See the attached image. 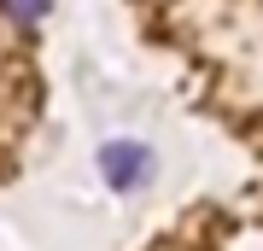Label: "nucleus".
Returning <instances> with one entry per match:
<instances>
[{"label": "nucleus", "mask_w": 263, "mask_h": 251, "mask_svg": "<svg viewBox=\"0 0 263 251\" xmlns=\"http://www.w3.org/2000/svg\"><path fill=\"white\" fill-rule=\"evenodd\" d=\"M47 6L53 0H0V12H6L12 24H24V29H35L41 18H47Z\"/></svg>", "instance_id": "f03ea898"}, {"label": "nucleus", "mask_w": 263, "mask_h": 251, "mask_svg": "<svg viewBox=\"0 0 263 251\" xmlns=\"http://www.w3.org/2000/svg\"><path fill=\"white\" fill-rule=\"evenodd\" d=\"M100 164H105V181L111 187H146V176H152V152L135 146V140H111Z\"/></svg>", "instance_id": "f257e3e1"}]
</instances>
